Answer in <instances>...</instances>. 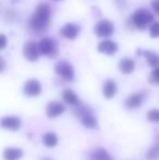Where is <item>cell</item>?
<instances>
[{"label": "cell", "mask_w": 159, "mask_h": 160, "mask_svg": "<svg viewBox=\"0 0 159 160\" xmlns=\"http://www.w3.org/2000/svg\"><path fill=\"white\" fill-rule=\"evenodd\" d=\"M51 21V8L47 2L42 1L38 3L30 20V28L36 33H42L48 28Z\"/></svg>", "instance_id": "6da1fadb"}, {"label": "cell", "mask_w": 159, "mask_h": 160, "mask_svg": "<svg viewBox=\"0 0 159 160\" xmlns=\"http://www.w3.org/2000/svg\"><path fill=\"white\" fill-rule=\"evenodd\" d=\"M154 14L149 10L144 8L137 9L135 12L132 14L131 22L134 28H136L140 31H145L148 26L153 24Z\"/></svg>", "instance_id": "7a4b0ae2"}, {"label": "cell", "mask_w": 159, "mask_h": 160, "mask_svg": "<svg viewBox=\"0 0 159 160\" xmlns=\"http://www.w3.org/2000/svg\"><path fill=\"white\" fill-rule=\"evenodd\" d=\"M55 71L58 76L67 82H72L74 80V68L67 60H60L55 65Z\"/></svg>", "instance_id": "3957f363"}, {"label": "cell", "mask_w": 159, "mask_h": 160, "mask_svg": "<svg viewBox=\"0 0 159 160\" xmlns=\"http://www.w3.org/2000/svg\"><path fill=\"white\" fill-rule=\"evenodd\" d=\"M40 53L47 57H55L58 53V44L53 38L44 37L38 42Z\"/></svg>", "instance_id": "277c9868"}, {"label": "cell", "mask_w": 159, "mask_h": 160, "mask_svg": "<svg viewBox=\"0 0 159 160\" xmlns=\"http://www.w3.org/2000/svg\"><path fill=\"white\" fill-rule=\"evenodd\" d=\"M115 32V25L111 21L107 19H102L98 21L94 26V33L98 37L106 38L111 36Z\"/></svg>", "instance_id": "5b68a950"}, {"label": "cell", "mask_w": 159, "mask_h": 160, "mask_svg": "<svg viewBox=\"0 0 159 160\" xmlns=\"http://www.w3.org/2000/svg\"><path fill=\"white\" fill-rule=\"evenodd\" d=\"M42 55L39 50V46L34 40H27L23 45V56L26 60L31 62H35L38 60L39 56Z\"/></svg>", "instance_id": "8992f818"}, {"label": "cell", "mask_w": 159, "mask_h": 160, "mask_svg": "<svg viewBox=\"0 0 159 160\" xmlns=\"http://www.w3.org/2000/svg\"><path fill=\"white\" fill-rule=\"evenodd\" d=\"M147 96V92L146 91H141V92H137V93H133L131 95H129L125 99V107L127 109L129 110H133V109H136V108L141 107V105L143 103V100L144 98Z\"/></svg>", "instance_id": "52a82bcc"}, {"label": "cell", "mask_w": 159, "mask_h": 160, "mask_svg": "<svg viewBox=\"0 0 159 160\" xmlns=\"http://www.w3.org/2000/svg\"><path fill=\"white\" fill-rule=\"evenodd\" d=\"M23 93L27 97H37L42 93V84L38 80L31 78L26 81L23 85Z\"/></svg>", "instance_id": "ba28073f"}, {"label": "cell", "mask_w": 159, "mask_h": 160, "mask_svg": "<svg viewBox=\"0 0 159 160\" xmlns=\"http://www.w3.org/2000/svg\"><path fill=\"white\" fill-rule=\"evenodd\" d=\"M81 32V26L75 23H66L60 28V34L67 39L73 40L79 36Z\"/></svg>", "instance_id": "9c48e42d"}, {"label": "cell", "mask_w": 159, "mask_h": 160, "mask_svg": "<svg viewBox=\"0 0 159 160\" xmlns=\"http://www.w3.org/2000/svg\"><path fill=\"white\" fill-rule=\"evenodd\" d=\"M66 110V107L62 102L60 101H50L48 102L46 107V114L49 119H53V118H57V117L61 116L62 113L64 112Z\"/></svg>", "instance_id": "30bf717a"}, {"label": "cell", "mask_w": 159, "mask_h": 160, "mask_svg": "<svg viewBox=\"0 0 159 160\" xmlns=\"http://www.w3.org/2000/svg\"><path fill=\"white\" fill-rule=\"evenodd\" d=\"M118 49H119V46H118L117 42L110 39H105L97 45L98 52L105 53V55H108V56L115 55L118 51Z\"/></svg>", "instance_id": "8fae6325"}, {"label": "cell", "mask_w": 159, "mask_h": 160, "mask_svg": "<svg viewBox=\"0 0 159 160\" xmlns=\"http://www.w3.org/2000/svg\"><path fill=\"white\" fill-rule=\"evenodd\" d=\"M1 127L12 132H17L21 128V119L19 117L7 116L1 119Z\"/></svg>", "instance_id": "7c38bea8"}, {"label": "cell", "mask_w": 159, "mask_h": 160, "mask_svg": "<svg viewBox=\"0 0 159 160\" xmlns=\"http://www.w3.org/2000/svg\"><path fill=\"white\" fill-rule=\"evenodd\" d=\"M137 53L140 56H143L146 59L147 63L151 65L152 68H154V69L159 68V53L152 50H142L138 51Z\"/></svg>", "instance_id": "4fadbf2b"}, {"label": "cell", "mask_w": 159, "mask_h": 160, "mask_svg": "<svg viewBox=\"0 0 159 160\" xmlns=\"http://www.w3.org/2000/svg\"><path fill=\"white\" fill-rule=\"evenodd\" d=\"M80 120L85 128H91V130H97L98 128V120L95 117V114H94L93 111L84 114Z\"/></svg>", "instance_id": "5bb4252c"}, {"label": "cell", "mask_w": 159, "mask_h": 160, "mask_svg": "<svg viewBox=\"0 0 159 160\" xmlns=\"http://www.w3.org/2000/svg\"><path fill=\"white\" fill-rule=\"evenodd\" d=\"M117 84L115 81L112 80H107L105 82L104 86H102V94H104L105 98L107 99H112L117 94Z\"/></svg>", "instance_id": "9a60e30c"}, {"label": "cell", "mask_w": 159, "mask_h": 160, "mask_svg": "<svg viewBox=\"0 0 159 160\" xmlns=\"http://www.w3.org/2000/svg\"><path fill=\"white\" fill-rule=\"evenodd\" d=\"M23 157V150L17 147H7L3 150L4 160H20Z\"/></svg>", "instance_id": "2e32d148"}, {"label": "cell", "mask_w": 159, "mask_h": 160, "mask_svg": "<svg viewBox=\"0 0 159 160\" xmlns=\"http://www.w3.org/2000/svg\"><path fill=\"white\" fill-rule=\"evenodd\" d=\"M135 69V62L131 58H123L119 61V70L123 74H131Z\"/></svg>", "instance_id": "e0dca14e"}, {"label": "cell", "mask_w": 159, "mask_h": 160, "mask_svg": "<svg viewBox=\"0 0 159 160\" xmlns=\"http://www.w3.org/2000/svg\"><path fill=\"white\" fill-rule=\"evenodd\" d=\"M91 158L93 160H115V158L108 152V150L102 147L95 148L94 150H92Z\"/></svg>", "instance_id": "ac0fdd59"}, {"label": "cell", "mask_w": 159, "mask_h": 160, "mask_svg": "<svg viewBox=\"0 0 159 160\" xmlns=\"http://www.w3.org/2000/svg\"><path fill=\"white\" fill-rule=\"evenodd\" d=\"M62 98L66 101L67 103L71 106H77L80 103L79 96L72 91V89H64L63 93H62Z\"/></svg>", "instance_id": "d6986e66"}, {"label": "cell", "mask_w": 159, "mask_h": 160, "mask_svg": "<svg viewBox=\"0 0 159 160\" xmlns=\"http://www.w3.org/2000/svg\"><path fill=\"white\" fill-rule=\"evenodd\" d=\"M42 143L47 147L52 148L58 144V136L53 132H47L42 136Z\"/></svg>", "instance_id": "ffe728a7"}, {"label": "cell", "mask_w": 159, "mask_h": 160, "mask_svg": "<svg viewBox=\"0 0 159 160\" xmlns=\"http://www.w3.org/2000/svg\"><path fill=\"white\" fill-rule=\"evenodd\" d=\"M159 158V144H156L152 146L146 152V159L147 160H157Z\"/></svg>", "instance_id": "44dd1931"}, {"label": "cell", "mask_w": 159, "mask_h": 160, "mask_svg": "<svg viewBox=\"0 0 159 160\" xmlns=\"http://www.w3.org/2000/svg\"><path fill=\"white\" fill-rule=\"evenodd\" d=\"M146 118L148 121L154 123H159V109H152L146 113Z\"/></svg>", "instance_id": "7402d4cb"}, {"label": "cell", "mask_w": 159, "mask_h": 160, "mask_svg": "<svg viewBox=\"0 0 159 160\" xmlns=\"http://www.w3.org/2000/svg\"><path fill=\"white\" fill-rule=\"evenodd\" d=\"M148 82L154 85L159 84V68L154 69L153 71H152L151 75H149V78H148Z\"/></svg>", "instance_id": "603a6c76"}, {"label": "cell", "mask_w": 159, "mask_h": 160, "mask_svg": "<svg viewBox=\"0 0 159 160\" xmlns=\"http://www.w3.org/2000/svg\"><path fill=\"white\" fill-rule=\"evenodd\" d=\"M149 35L152 38H159V22H154L149 26Z\"/></svg>", "instance_id": "cb8c5ba5"}, {"label": "cell", "mask_w": 159, "mask_h": 160, "mask_svg": "<svg viewBox=\"0 0 159 160\" xmlns=\"http://www.w3.org/2000/svg\"><path fill=\"white\" fill-rule=\"evenodd\" d=\"M151 7L154 12L159 15V0H151Z\"/></svg>", "instance_id": "d4e9b609"}, {"label": "cell", "mask_w": 159, "mask_h": 160, "mask_svg": "<svg viewBox=\"0 0 159 160\" xmlns=\"http://www.w3.org/2000/svg\"><path fill=\"white\" fill-rule=\"evenodd\" d=\"M7 37H6V35L4 34H1L0 35V49L1 50H3L4 48H6V46H7Z\"/></svg>", "instance_id": "484cf974"}, {"label": "cell", "mask_w": 159, "mask_h": 160, "mask_svg": "<svg viewBox=\"0 0 159 160\" xmlns=\"http://www.w3.org/2000/svg\"><path fill=\"white\" fill-rule=\"evenodd\" d=\"M154 138H155V143L159 144V128L155 130V135H154Z\"/></svg>", "instance_id": "4316f807"}, {"label": "cell", "mask_w": 159, "mask_h": 160, "mask_svg": "<svg viewBox=\"0 0 159 160\" xmlns=\"http://www.w3.org/2000/svg\"><path fill=\"white\" fill-rule=\"evenodd\" d=\"M0 63H1V72L4 70V60L3 58H0Z\"/></svg>", "instance_id": "83f0119b"}, {"label": "cell", "mask_w": 159, "mask_h": 160, "mask_svg": "<svg viewBox=\"0 0 159 160\" xmlns=\"http://www.w3.org/2000/svg\"><path fill=\"white\" fill-rule=\"evenodd\" d=\"M42 160H51V159H49V158H44V159H42Z\"/></svg>", "instance_id": "f1b7e54d"}, {"label": "cell", "mask_w": 159, "mask_h": 160, "mask_svg": "<svg viewBox=\"0 0 159 160\" xmlns=\"http://www.w3.org/2000/svg\"><path fill=\"white\" fill-rule=\"evenodd\" d=\"M52 1H60V0H52Z\"/></svg>", "instance_id": "f546056e"}]
</instances>
